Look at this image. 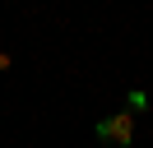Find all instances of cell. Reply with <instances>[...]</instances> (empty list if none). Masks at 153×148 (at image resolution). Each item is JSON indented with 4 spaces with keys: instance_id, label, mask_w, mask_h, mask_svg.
Returning <instances> with one entry per match:
<instances>
[{
    "instance_id": "cell-1",
    "label": "cell",
    "mask_w": 153,
    "mask_h": 148,
    "mask_svg": "<svg viewBox=\"0 0 153 148\" xmlns=\"http://www.w3.org/2000/svg\"><path fill=\"white\" fill-rule=\"evenodd\" d=\"M97 139H107V144H130L134 139V116L130 111H116V116H107V120H97Z\"/></svg>"
},
{
    "instance_id": "cell-2",
    "label": "cell",
    "mask_w": 153,
    "mask_h": 148,
    "mask_svg": "<svg viewBox=\"0 0 153 148\" xmlns=\"http://www.w3.org/2000/svg\"><path fill=\"white\" fill-rule=\"evenodd\" d=\"M125 107H130V116H134V111H144V107H149V97H144V92H139V88H134V92H130V97H125Z\"/></svg>"
}]
</instances>
